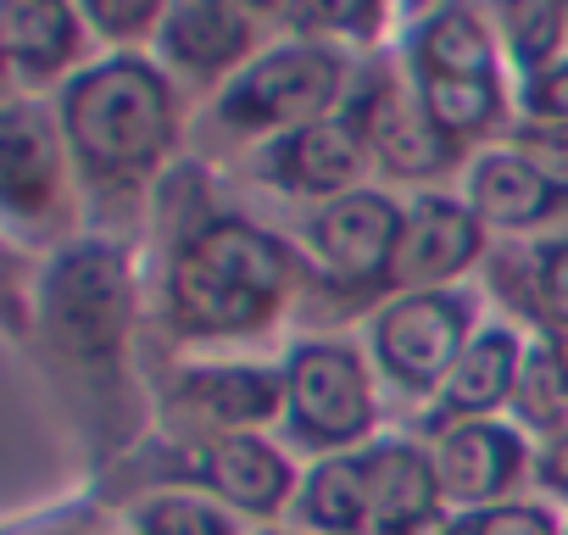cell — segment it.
I'll use <instances>...</instances> for the list:
<instances>
[{
  "instance_id": "cell-5",
  "label": "cell",
  "mask_w": 568,
  "mask_h": 535,
  "mask_svg": "<svg viewBox=\"0 0 568 535\" xmlns=\"http://www.w3.org/2000/svg\"><path fill=\"white\" fill-rule=\"evenodd\" d=\"M457 335H463V307L457 302H446V296H413V302H402V307L385 313L379 352H385V363H390L396 380L429 385L452 363Z\"/></svg>"
},
{
  "instance_id": "cell-10",
  "label": "cell",
  "mask_w": 568,
  "mask_h": 535,
  "mask_svg": "<svg viewBox=\"0 0 568 535\" xmlns=\"http://www.w3.org/2000/svg\"><path fill=\"white\" fill-rule=\"evenodd\" d=\"M190 256L206 262V268H217L223 280H234V285H245V291H256V296H267V302H273L278 280H284V256L273 251V240H262V234L245 229V223H217V229H206V234L190 245Z\"/></svg>"
},
{
  "instance_id": "cell-12",
  "label": "cell",
  "mask_w": 568,
  "mask_h": 535,
  "mask_svg": "<svg viewBox=\"0 0 568 535\" xmlns=\"http://www.w3.org/2000/svg\"><path fill=\"white\" fill-rule=\"evenodd\" d=\"M429 496H435V480H429V463L407 446H385L374 452L368 463V507L385 518V529H407L429 513Z\"/></svg>"
},
{
  "instance_id": "cell-3",
  "label": "cell",
  "mask_w": 568,
  "mask_h": 535,
  "mask_svg": "<svg viewBox=\"0 0 568 535\" xmlns=\"http://www.w3.org/2000/svg\"><path fill=\"white\" fill-rule=\"evenodd\" d=\"M335 95V62L318 51H278L262 68H251L234 95L229 118L240 123H284V118H307Z\"/></svg>"
},
{
  "instance_id": "cell-30",
  "label": "cell",
  "mask_w": 568,
  "mask_h": 535,
  "mask_svg": "<svg viewBox=\"0 0 568 535\" xmlns=\"http://www.w3.org/2000/svg\"><path fill=\"white\" fill-rule=\"evenodd\" d=\"M551 480H557V485L568 491V441H562V446L551 452Z\"/></svg>"
},
{
  "instance_id": "cell-14",
  "label": "cell",
  "mask_w": 568,
  "mask_h": 535,
  "mask_svg": "<svg viewBox=\"0 0 568 535\" xmlns=\"http://www.w3.org/2000/svg\"><path fill=\"white\" fill-rule=\"evenodd\" d=\"M278 173L296 190H341L357 173V145L346 129H302L278 157Z\"/></svg>"
},
{
  "instance_id": "cell-31",
  "label": "cell",
  "mask_w": 568,
  "mask_h": 535,
  "mask_svg": "<svg viewBox=\"0 0 568 535\" xmlns=\"http://www.w3.org/2000/svg\"><path fill=\"white\" fill-rule=\"evenodd\" d=\"M562 380H568V346H562Z\"/></svg>"
},
{
  "instance_id": "cell-9",
  "label": "cell",
  "mask_w": 568,
  "mask_h": 535,
  "mask_svg": "<svg viewBox=\"0 0 568 535\" xmlns=\"http://www.w3.org/2000/svg\"><path fill=\"white\" fill-rule=\"evenodd\" d=\"M513 468H518V441L490 424H468V430L446 435V446H440V480L457 496H490L513 480Z\"/></svg>"
},
{
  "instance_id": "cell-11",
  "label": "cell",
  "mask_w": 568,
  "mask_h": 535,
  "mask_svg": "<svg viewBox=\"0 0 568 535\" xmlns=\"http://www.w3.org/2000/svg\"><path fill=\"white\" fill-rule=\"evenodd\" d=\"M206 480H212L229 502H240V507H251V513L278 507L284 485H291L278 452H267V446H256V441H223V446H212V452H206Z\"/></svg>"
},
{
  "instance_id": "cell-24",
  "label": "cell",
  "mask_w": 568,
  "mask_h": 535,
  "mask_svg": "<svg viewBox=\"0 0 568 535\" xmlns=\"http://www.w3.org/2000/svg\"><path fill=\"white\" fill-rule=\"evenodd\" d=\"M557 34H562V12L557 7H507V40H513L518 62H546Z\"/></svg>"
},
{
  "instance_id": "cell-15",
  "label": "cell",
  "mask_w": 568,
  "mask_h": 535,
  "mask_svg": "<svg viewBox=\"0 0 568 535\" xmlns=\"http://www.w3.org/2000/svg\"><path fill=\"white\" fill-rule=\"evenodd\" d=\"M368 129H374V145H379V157H385L396 173H435V168L452 157V140H446L435 123H424L418 112H407L402 101L379 107Z\"/></svg>"
},
{
  "instance_id": "cell-29",
  "label": "cell",
  "mask_w": 568,
  "mask_h": 535,
  "mask_svg": "<svg viewBox=\"0 0 568 535\" xmlns=\"http://www.w3.org/2000/svg\"><path fill=\"white\" fill-rule=\"evenodd\" d=\"M90 12H95L101 29H118V34L145 29V18H151V7H118V0H101V7H90Z\"/></svg>"
},
{
  "instance_id": "cell-19",
  "label": "cell",
  "mask_w": 568,
  "mask_h": 535,
  "mask_svg": "<svg viewBox=\"0 0 568 535\" xmlns=\"http://www.w3.org/2000/svg\"><path fill=\"white\" fill-rule=\"evenodd\" d=\"M0 168H7V190H12L18 206H29L51 190V140L29 112H7V129H0Z\"/></svg>"
},
{
  "instance_id": "cell-25",
  "label": "cell",
  "mask_w": 568,
  "mask_h": 535,
  "mask_svg": "<svg viewBox=\"0 0 568 535\" xmlns=\"http://www.w3.org/2000/svg\"><path fill=\"white\" fill-rule=\"evenodd\" d=\"M140 529L145 535H229L223 518L201 502H156V507H145Z\"/></svg>"
},
{
  "instance_id": "cell-7",
  "label": "cell",
  "mask_w": 568,
  "mask_h": 535,
  "mask_svg": "<svg viewBox=\"0 0 568 535\" xmlns=\"http://www.w3.org/2000/svg\"><path fill=\"white\" fill-rule=\"evenodd\" d=\"M474 245H479L474 223H468L457 206L429 201V206H418L413 223L402 229L396 274H402V280H446V274H457V268L474 256Z\"/></svg>"
},
{
  "instance_id": "cell-18",
  "label": "cell",
  "mask_w": 568,
  "mask_h": 535,
  "mask_svg": "<svg viewBox=\"0 0 568 535\" xmlns=\"http://www.w3.org/2000/svg\"><path fill=\"white\" fill-rule=\"evenodd\" d=\"M245 46V23L229 7H179L168 23V51L190 68H217Z\"/></svg>"
},
{
  "instance_id": "cell-16",
  "label": "cell",
  "mask_w": 568,
  "mask_h": 535,
  "mask_svg": "<svg viewBox=\"0 0 568 535\" xmlns=\"http://www.w3.org/2000/svg\"><path fill=\"white\" fill-rule=\"evenodd\" d=\"M273 380L256 374V369H223V374H201L184 402L217 424H251V418H267L273 413Z\"/></svg>"
},
{
  "instance_id": "cell-28",
  "label": "cell",
  "mask_w": 568,
  "mask_h": 535,
  "mask_svg": "<svg viewBox=\"0 0 568 535\" xmlns=\"http://www.w3.org/2000/svg\"><path fill=\"white\" fill-rule=\"evenodd\" d=\"M529 107L546 112V118H568V68L551 73V79H540V84L529 90Z\"/></svg>"
},
{
  "instance_id": "cell-1",
  "label": "cell",
  "mask_w": 568,
  "mask_h": 535,
  "mask_svg": "<svg viewBox=\"0 0 568 535\" xmlns=\"http://www.w3.org/2000/svg\"><path fill=\"white\" fill-rule=\"evenodd\" d=\"M68 129L90 162L134 168L151 162L168 140V95L145 68L112 62L68 95Z\"/></svg>"
},
{
  "instance_id": "cell-20",
  "label": "cell",
  "mask_w": 568,
  "mask_h": 535,
  "mask_svg": "<svg viewBox=\"0 0 568 535\" xmlns=\"http://www.w3.org/2000/svg\"><path fill=\"white\" fill-rule=\"evenodd\" d=\"M424 68L435 79H485L490 73V46L468 12H446L424 29Z\"/></svg>"
},
{
  "instance_id": "cell-4",
  "label": "cell",
  "mask_w": 568,
  "mask_h": 535,
  "mask_svg": "<svg viewBox=\"0 0 568 535\" xmlns=\"http://www.w3.org/2000/svg\"><path fill=\"white\" fill-rule=\"evenodd\" d=\"M291 402L318 441H352L357 430H368V385L346 352H302L291 363Z\"/></svg>"
},
{
  "instance_id": "cell-22",
  "label": "cell",
  "mask_w": 568,
  "mask_h": 535,
  "mask_svg": "<svg viewBox=\"0 0 568 535\" xmlns=\"http://www.w3.org/2000/svg\"><path fill=\"white\" fill-rule=\"evenodd\" d=\"M368 513V468L363 463H324L307 485V518H318L324 529H352Z\"/></svg>"
},
{
  "instance_id": "cell-27",
  "label": "cell",
  "mask_w": 568,
  "mask_h": 535,
  "mask_svg": "<svg viewBox=\"0 0 568 535\" xmlns=\"http://www.w3.org/2000/svg\"><path fill=\"white\" fill-rule=\"evenodd\" d=\"M540 285H546V307L568 324V245L546 256V280H540Z\"/></svg>"
},
{
  "instance_id": "cell-21",
  "label": "cell",
  "mask_w": 568,
  "mask_h": 535,
  "mask_svg": "<svg viewBox=\"0 0 568 535\" xmlns=\"http://www.w3.org/2000/svg\"><path fill=\"white\" fill-rule=\"evenodd\" d=\"M507 385H513V341H507V335H485V341L452 369L446 402L463 407V413H479V407L501 402Z\"/></svg>"
},
{
  "instance_id": "cell-8",
  "label": "cell",
  "mask_w": 568,
  "mask_h": 535,
  "mask_svg": "<svg viewBox=\"0 0 568 535\" xmlns=\"http://www.w3.org/2000/svg\"><path fill=\"white\" fill-rule=\"evenodd\" d=\"M173 302H179V319H184L190 330H251V324L267 313V296H256V291L223 280L217 268L195 262L190 251H184V262H179Z\"/></svg>"
},
{
  "instance_id": "cell-2",
  "label": "cell",
  "mask_w": 568,
  "mask_h": 535,
  "mask_svg": "<svg viewBox=\"0 0 568 535\" xmlns=\"http://www.w3.org/2000/svg\"><path fill=\"white\" fill-rule=\"evenodd\" d=\"M51 307L62 335L84 352V357H106L123 341V319H129V285H123V262L112 251H73L57 268L51 285Z\"/></svg>"
},
{
  "instance_id": "cell-26",
  "label": "cell",
  "mask_w": 568,
  "mask_h": 535,
  "mask_svg": "<svg viewBox=\"0 0 568 535\" xmlns=\"http://www.w3.org/2000/svg\"><path fill=\"white\" fill-rule=\"evenodd\" d=\"M479 535H551L540 513H524V507H501L479 524Z\"/></svg>"
},
{
  "instance_id": "cell-13",
  "label": "cell",
  "mask_w": 568,
  "mask_h": 535,
  "mask_svg": "<svg viewBox=\"0 0 568 535\" xmlns=\"http://www.w3.org/2000/svg\"><path fill=\"white\" fill-rule=\"evenodd\" d=\"M474 201L490 223H535L557 201V184L518 157H490L474 173Z\"/></svg>"
},
{
  "instance_id": "cell-6",
  "label": "cell",
  "mask_w": 568,
  "mask_h": 535,
  "mask_svg": "<svg viewBox=\"0 0 568 535\" xmlns=\"http://www.w3.org/2000/svg\"><path fill=\"white\" fill-rule=\"evenodd\" d=\"M402 245V218L379 195H346L318 218V251L346 280H379L385 262H396Z\"/></svg>"
},
{
  "instance_id": "cell-32",
  "label": "cell",
  "mask_w": 568,
  "mask_h": 535,
  "mask_svg": "<svg viewBox=\"0 0 568 535\" xmlns=\"http://www.w3.org/2000/svg\"><path fill=\"white\" fill-rule=\"evenodd\" d=\"M452 535H479V529H452Z\"/></svg>"
},
{
  "instance_id": "cell-23",
  "label": "cell",
  "mask_w": 568,
  "mask_h": 535,
  "mask_svg": "<svg viewBox=\"0 0 568 535\" xmlns=\"http://www.w3.org/2000/svg\"><path fill=\"white\" fill-rule=\"evenodd\" d=\"M429 95V118L440 129H479L496 112V84L490 79H424Z\"/></svg>"
},
{
  "instance_id": "cell-17",
  "label": "cell",
  "mask_w": 568,
  "mask_h": 535,
  "mask_svg": "<svg viewBox=\"0 0 568 535\" xmlns=\"http://www.w3.org/2000/svg\"><path fill=\"white\" fill-rule=\"evenodd\" d=\"M0 40H7L12 57H23L34 68H57L73 51V18H68V7L12 0V7H0Z\"/></svg>"
}]
</instances>
